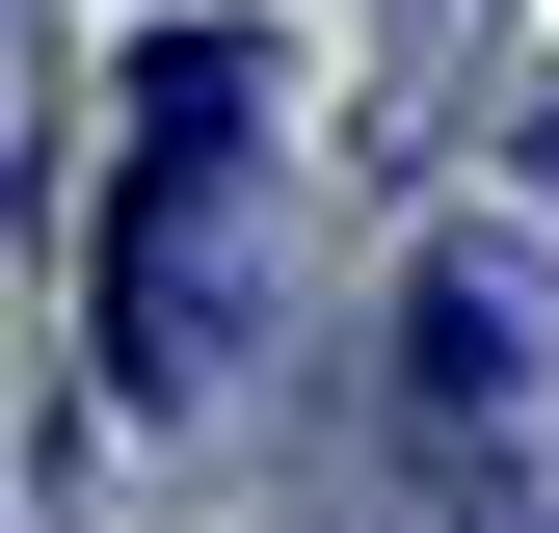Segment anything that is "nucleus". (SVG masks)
<instances>
[{
    "instance_id": "obj_1",
    "label": "nucleus",
    "mask_w": 559,
    "mask_h": 533,
    "mask_svg": "<svg viewBox=\"0 0 559 533\" xmlns=\"http://www.w3.org/2000/svg\"><path fill=\"white\" fill-rule=\"evenodd\" d=\"M240 161H266V27H160V54L107 81V240H81V347H107V400H187V374H214Z\"/></svg>"
},
{
    "instance_id": "obj_2",
    "label": "nucleus",
    "mask_w": 559,
    "mask_h": 533,
    "mask_svg": "<svg viewBox=\"0 0 559 533\" xmlns=\"http://www.w3.org/2000/svg\"><path fill=\"white\" fill-rule=\"evenodd\" d=\"M507 374H533V294L453 240L427 294H400V427H427V453H479V400H507Z\"/></svg>"
},
{
    "instance_id": "obj_3",
    "label": "nucleus",
    "mask_w": 559,
    "mask_h": 533,
    "mask_svg": "<svg viewBox=\"0 0 559 533\" xmlns=\"http://www.w3.org/2000/svg\"><path fill=\"white\" fill-rule=\"evenodd\" d=\"M533 161H559V81H533Z\"/></svg>"
}]
</instances>
